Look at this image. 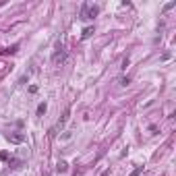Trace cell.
<instances>
[{
	"instance_id": "cell-1",
	"label": "cell",
	"mask_w": 176,
	"mask_h": 176,
	"mask_svg": "<svg viewBox=\"0 0 176 176\" xmlns=\"http://www.w3.org/2000/svg\"><path fill=\"white\" fill-rule=\"evenodd\" d=\"M97 13H100V6H93V4H89V2H85L83 6H81V19H93V17H97Z\"/></svg>"
},
{
	"instance_id": "cell-2",
	"label": "cell",
	"mask_w": 176,
	"mask_h": 176,
	"mask_svg": "<svg viewBox=\"0 0 176 176\" xmlns=\"http://www.w3.org/2000/svg\"><path fill=\"white\" fill-rule=\"evenodd\" d=\"M56 170H58V172H67V170H69V164H67V162H58Z\"/></svg>"
},
{
	"instance_id": "cell-3",
	"label": "cell",
	"mask_w": 176,
	"mask_h": 176,
	"mask_svg": "<svg viewBox=\"0 0 176 176\" xmlns=\"http://www.w3.org/2000/svg\"><path fill=\"white\" fill-rule=\"evenodd\" d=\"M23 139H25L23 135H11V137H8V141H13V143H21Z\"/></svg>"
},
{
	"instance_id": "cell-4",
	"label": "cell",
	"mask_w": 176,
	"mask_h": 176,
	"mask_svg": "<svg viewBox=\"0 0 176 176\" xmlns=\"http://www.w3.org/2000/svg\"><path fill=\"white\" fill-rule=\"evenodd\" d=\"M91 33H93V27H87V29H83V39H87Z\"/></svg>"
},
{
	"instance_id": "cell-5",
	"label": "cell",
	"mask_w": 176,
	"mask_h": 176,
	"mask_svg": "<svg viewBox=\"0 0 176 176\" xmlns=\"http://www.w3.org/2000/svg\"><path fill=\"white\" fill-rule=\"evenodd\" d=\"M46 108H48L46 104H39V106H37V116H41L43 112H46Z\"/></svg>"
},
{
	"instance_id": "cell-6",
	"label": "cell",
	"mask_w": 176,
	"mask_h": 176,
	"mask_svg": "<svg viewBox=\"0 0 176 176\" xmlns=\"http://www.w3.org/2000/svg\"><path fill=\"white\" fill-rule=\"evenodd\" d=\"M141 170H143V168H137V170H135L133 174H130V176H139V174H141Z\"/></svg>"
}]
</instances>
